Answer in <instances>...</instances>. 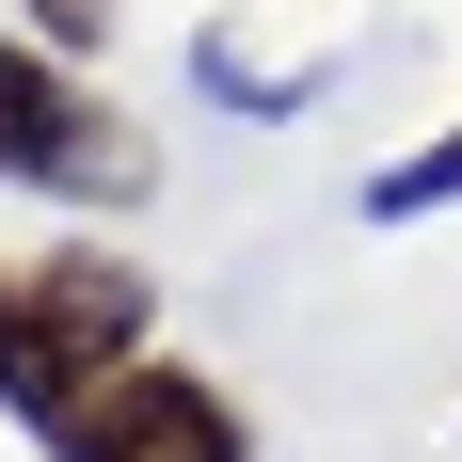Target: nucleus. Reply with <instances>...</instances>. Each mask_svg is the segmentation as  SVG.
I'll list each match as a JSON object with an SVG mask.
<instances>
[{
  "label": "nucleus",
  "mask_w": 462,
  "mask_h": 462,
  "mask_svg": "<svg viewBox=\"0 0 462 462\" xmlns=\"http://www.w3.org/2000/svg\"><path fill=\"white\" fill-rule=\"evenodd\" d=\"M160 351V287H143V255H112V239H32V255H0V415L64 430L112 367H143Z\"/></svg>",
  "instance_id": "1"
},
{
  "label": "nucleus",
  "mask_w": 462,
  "mask_h": 462,
  "mask_svg": "<svg viewBox=\"0 0 462 462\" xmlns=\"http://www.w3.org/2000/svg\"><path fill=\"white\" fill-rule=\"evenodd\" d=\"M0 191H64V208H143L160 191V143H143V112H112V96L64 64V48L0 32Z\"/></svg>",
  "instance_id": "2"
},
{
  "label": "nucleus",
  "mask_w": 462,
  "mask_h": 462,
  "mask_svg": "<svg viewBox=\"0 0 462 462\" xmlns=\"http://www.w3.org/2000/svg\"><path fill=\"white\" fill-rule=\"evenodd\" d=\"M48 462H255V415H239L208 367L143 351V367H112L80 415L48 430Z\"/></svg>",
  "instance_id": "3"
},
{
  "label": "nucleus",
  "mask_w": 462,
  "mask_h": 462,
  "mask_svg": "<svg viewBox=\"0 0 462 462\" xmlns=\"http://www.w3.org/2000/svg\"><path fill=\"white\" fill-rule=\"evenodd\" d=\"M191 80L224 96V112H255V128H287V112L319 96V64H287V80H272V64H255V48H239V32H191Z\"/></svg>",
  "instance_id": "4"
},
{
  "label": "nucleus",
  "mask_w": 462,
  "mask_h": 462,
  "mask_svg": "<svg viewBox=\"0 0 462 462\" xmlns=\"http://www.w3.org/2000/svg\"><path fill=\"white\" fill-rule=\"evenodd\" d=\"M430 208H462V128H430L415 160H383V176H367V224H430Z\"/></svg>",
  "instance_id": "5"
},
{
  "label": "nucleus",
  "mask_w": 462,
  "mask_h": 462,
  "mask_svg": "<svg viewBox=\"0 0 462 462\" xmlns=\"http://www.w3.org/2000/svg\"><path fill=\"white\" fill-rule=\"evenodd\" d=\"M112 32V0H32V48H96Z\"/></svg>",
  "instance_id": "6"
}]
</instances>
